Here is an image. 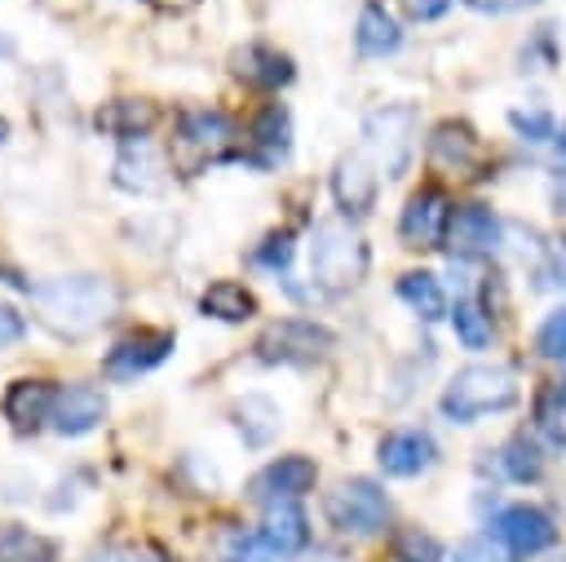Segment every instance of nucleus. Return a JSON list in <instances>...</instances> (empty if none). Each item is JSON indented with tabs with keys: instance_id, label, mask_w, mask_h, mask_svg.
Instances as JSON below:
<instances>
[{
	"instance_id": "c9c22d12",
	"label": "nucleus",
	"mask_w": 566,
	"mask_h": 562,
	"mask_svg": "<svg viewBox=\"0 0 566 562\" xmlns=\"http://www.w3.org/2000/svg\"><path fill=\"white\" fill-rule=\"evenodd\" d=\"M287 257H292V239H287V235L270 239V243L256 252V261H261V266H274V270H283V266H287Z\"/></svg>"
},
{
	"instance_id": "9d476101",
	"label": "nucleus",
	"mask_w": 566,
	"mask_h": 562,
	"mask_svg": "<svg viewBox=\"0 0 566 562\" xmlns=\"http://www.w3.org/2000/svg\"><path fill=\"white\" fill-rule=\"evenodd\" d=\"M491 531L509 544L513 558H531V553H539V549H548L557 540L553 518L544 509H535V504H509V509H500L495 522H491Z\"/></svg>"
},
{
	"instance_id": "c85d7f7f",
	"label": "nucleus",
	"mask_w": 566,
	"mask_h": 562,
	"mask_svg": "<svg viewBox=\"0 0 566 562\" xmlns=\"http://www.w3.org/2000/svg\"><path fill=\"white\" fill-rule=\"evenodd\" d=\"M394 558H398V562H442V544H438L429 531L407 527V531L394 535Z\"/></svg>"
},
{
	"instance_id": "2f4dec72",
	"label": "nucleus",
	"mask_w": 566,
	"mask_h": 562,
	"mask_svg": "<svg viewBox=\"0 0 566 562\" xmlns=\"http://www.w3.org/2000/svg\"><path fill=\"white\" fill-rule=\"evenodd\" d=\"M455 562H513V553H509V544H504L495 531H486V535L464 540V544L455 549Z\"/></svg>"
},
{
	"instance_id": "4be33fe9",
	"label": "nucleus",
	"mask_w": 566,
	"mask_h": 562,
	"mask_svg": "<svg viewBox=\"0 0 566 562\" xmlns=\"http://www.w3.org/2000/svg\"><path fill=\"white\" fill-rule=\"evenodd\" d=\"M354 44H358V53H367V58H385V53H394V49L402 44V31H398V22H394L380 4H367V9L358 13Z\"/></svg>"
},
{
	"instance_id": "b1692460",
	"label": "nucleus",
	"mask_w": 566,
	"mask_h": 562,
	"mask_svg": "<svg viewBox=\"0 0 566 562\" xmlns=\"http://www.w3.org/2000/svg\"><path fill=\"white\" fill-rule=\"evenodd\" d=\"M398 296L420 314V319H442L447 314V296H442V288H438V279L429 274V270H407L402 279H398Z\"/></svg>"
},
{
	"instance_id": "58836bf2",
	"label": "nucleus",
	"mask_w": 566,
	"mask_h": 562,
	"mask_svg": "<svg viewBox=\"0 0 566 562\" xmlns=\"http://www.w3.org/2000/svg\"><path fill=\"white\" fill-rule=\"evenodd\" d=\"M447 4L451 0H411V13L416 18H438V13H447Z\"/></svg>"
},
{
	"instance_id": "7ed1b4c3",
	"label": "nucleus",
	"mask_w": 566,
	"mask_h": 562,
	"mask_svg": "<svg viewBox=\"0 0 566 562\" xmlns=\"http://www.w3.org/2000/svg\"><path fill=\"white\" fill-rule=\"evenodd\" d=\"M517 403V376L500 363H473V367H460L451 376V385L442 389V412L460 425L478 420V416H491V412H504Z\"/></svg>"
},
{
	"instance_id": "2eb2a0df",
	"label": "nucleus",
	"mask_w": 566,
	"mask_h": 562,
	"mask_svg": "<svg viewBox=\"0 0 566 562\" xmlns=\"http://www.w3.org/2000/svg\"><path fill=\"white\" fill-rule=\"evenodd\" d=\"M332 195H336V204H340L349 217L371 212V204H376V173H371V159H367L363 150H349V155L336 159Z\"/></svg>"
},
{
	"instance_id": "f03ea898",
	"label": "nucleus",
	"mask_w": 566,
	"mask_h": 562,
	"mask_svg": "<svg viewBox=\"0 0 566 562\" xmlns=\"http://www.w3.org/2000/svg\"><path fill=\"white\" fill-rule=\"evenodd\" d=\"M367 274V243L349 221H318L310 243V279L318 292H349Z\"/></svg>"
},
{
	"instance_id": "ea45409f",
	"label": "nucleus",
	"mask_w": 566,
	"mask_h": 562,
	"mask_svg": "<svg viewBox=\"0 0 566 562\" xmlns=\"http://www.w3.org/2000/svg\"><path fill=\"white\" fill-rule=\"evenodd\" d=\"M553 270H557V279L566 283V239L557 243V257H553Z\"/></svg>"
},
{
	"instance_id": "7c9ffc66",
	"label": "nucleus",
	"mask_w": 566,
	"mask_h": 562,
	"mask_svg": "<svg viewBox=\"0 0 566 562\" xmlns=\"http://www.w3.org/2000/svg\"><path fill=\"white\" fill-rule=\"evenodd\" d=\"M504 473L517 478V482L539 478V451H535L531 438H513V443L504 447Z\"/></svg>"
},
{
	"instance_id": "393cba45",
	"label": "nucleus",
	"mask_w": 566,
	"mask_h": 562,
	"mask_svg": "<svg viewBox=\"0 0 566 562\" xmlns=\"http://www.w3.org/2000/svg\"><path fill=\"white\" fill-rule=\"evenodd\" d=\"M0 562H53V544L31 527L9 522L0 531Z\"/></svg>"
},
{
	"instance_id": "e433bc0d",
	"label": "nucleus",
	"mask_w": 566,
	"mask_h": 562,
	"mask_svg": "<svg viewBox=\"0 0 566 562\" xmlns=\"http://www.w3.org/2000/svg\"><path fill=\"white\" fill-rule=\"evenodd\" d=\"M22 332H27L22 314H18L13 305H0V345H13V341H18Z\"/></svg>"
},
{
	"instance_id": "20e7f679",
	"label": "nucleus",
	"mask_w": 566,
	"mask_h": 562,
	"mask_svg": "<svg viewBox=\"0 0 566 562\" xmlns=\"http://www.w3.org/2000/svg\"><path fill=\"white\" fill-rule=\"evenodd\" d=\"M234 155V128L221 111H186L172 133V168L195 177L208 164H221Z\"/></svg>"
},
{
	"instance_id": "423d86ee",
	"label": "nucleus",
	"mask_w": 566,
	"mask_h": 562,
	"mask_svg": "<svg viewBox=\"0 0 566 562\" xmlns=\"http://www.w3.org/2000/svg\"><path fill=\"white\" fill-rule=\"evenodd\" d=\"M363 146L385 177H398L416 150V111L411 106H380L363 119Z\"/></svg>"
},
{
	"instance_id": "bb28decb",
	"label": "nucleus",
	"mask_w": 566,
	"mask_h": 562,
	"mask_svg": "<svg viewBox=\"0 0 566 562\" xmlns=\"http://www.w3.org/2000/svg\"><path fill=\"white\" fill-rule=\"evenodd\" d=\"M234 416H239V429H243V438L252 447H265L274 438V429H279V407L270 398H256V394L234 403Z\"/></svg>"
},
{
	"instance_id": "a18cd8bd",
	"label": "nucleus",
	"mask_w": 566,
	"mask_h": 562,
	"mask_svg": "<svg viewBox=\"0 0 566 562\" xmlns=\"http://www.w3.org/2000/svg\"><path fill=\"white\" fill-rule=\"evenodd\" d=\"M4 137H9V124H4V115H0V142H4Z\"/></svg>"
},
{
	"instance_id": "6ab92c4d",
	"label": "nucleus",
	"mask_w": 566,
	"mask_h": 562,
	"mask_svg": "<svg viewBox=\"0 0 566 562\" xmlns=\"http://www.w3.org/2000/svg\"><path fill=\"white\" fill-rule=\"evenodd\" d=\"M155 119H159V111H155V102H146V97H115V102H106V106L93 115V124H97L102 133L119 137V142H142V137L155 128Z\"/></svg>"
},
{
	"instance_id": "f257e3e1",
	"label": "nucleus",
	"mask_w": 566,
	"mask_h": 562,
	"mask_svg": "<svg viewBox=\"0 0 566 562\" xmlns=\"http://www.w3.org/2000/svg\"><path fill=\"white\" fill-rule=\"evenodd\" d=\"M31 305L53 332L84 336L115 314L119 292L102 274H57V279H44L31 288Z\"/></svg>"
},
{
	"instance_id": "39448f33",
	"label": "nucleus",
	"mask_w": 566,
	"mask_h": 562,
	"mask_svg": "<svg viewBox=\"0 0 566 562\" xmlns=\"http://www.w3.org/2000/svg\"><path fill=\"white\" fill-rule=\"evenodd\" d=\"M323 513L340 535H376L389 522V496L371 478H345L323 496Z\"/></svg>"
},
{
	"instance_id": "79ce46f5",
	"label": "nucleus",
	"mask_w": 566,
	"mask_h": 562,
	"mask_svg": "<svg viewBox=\"0 0 566 562\" xmlns=\"http://www.w3.org/2000/svg\"><path fill=\"white\" fill-rule=\"evenodd\" d=\"M9 53H13V40H9L4 31H0V58H9Z\"/></svg>"
},
{
	"instance_id": "37998d69",
	"label": "nucleus",
	"mask_w": 566,
	"mask_h": 562,
	"mask_svg": "<svg viewBox=\"0 0 566 562\" xmlns=\"http://www.w3.org/2000/svg\"><path fill=\"white\" fill-rule=\"evenodd\" d=\"M557 150H562V159H566V133H562V137H557Z\"/></svg>"
},
{
	"instance_id": "f8f14e48",
	"label": "nucleus",
	"mask_w": 566,
	"mask_h": 562,
	"mask_svg": "<svg viewBox=\"0 0 566 562\" xmlns=\"http://www.w3.org/2000/svg\"><path fill=\"white\" fill-rule=\"evenodd\" d=\"M314 478H318V469H314L310 456H279L252 478V500H265V504L296 500V496H305L314 487Z\"/></svg>"
},
{
	"instance_id": "72a5a7b5",
	"label": "nucleus",
	"mask_w": 566,
	"mask_h": 562,
	"mask_svg": "<svg viewBox=\"0 0 566 562\" xmlns=\"http://www.w3.org/2000/svg\"><path fill=\"white\" fill-rule=\"evenodd\" d=\"M509 119H513V128H517L522 137H531V142H544V137H553V119H548L544 111H513Z\"/></svg>"
},
{
	"instance_id": "cd10ccee",
	"label": "nucleus",
	"mask_w": 566,
	"mask_h": 562,
	"mask_svg": "<svg viewBox=\"0 0 566 562\" xmlns=\"http://www.w3.org/2000/svg\"><path fill=\"white\" fill-rule=\"evenodd\" d=\"M451 327H455V336H460L464 350H482V345H491V314H482L478 301H455V310H451Z\"/></svg>"
},
{
	"instance_id": "4468645a",
	"label": "nucleus",
	"mask_w": 566,
	"mask_h": 562,
	"mask_svg": "<svg viewBox=\"0 0 566 562\" xmlns=\"http://www.w3.org/2000/svg\"><path fill=\"white\" fill-rule=\"evenodd\" d=\"M433 456H438V447H433V438L424 429H394L376 447V460H380V469L389 478H416L420 469L433 465Z\"/></svg>"
},
{
	"instance_id": "c03bdc74",
	"label": "nucleus",
	"mask_w": 566,
	"mask_h": 562,
	"mask_svg": "<svg viewBox=\"0 0 566 562\" xmlns=\"http://www.w3.org/2000/svg\"><path fill=\"white\" fill-rule=\"evenodd\" d=\"M557 403H566V381H562V385H557Z\"/></svg>"
},
{
	"instance_id": "9b49d317",
	"label": "nucleus",
	"mask_w": 566,
	"mask_h": 562,
	"mask_svg": "<svg viewBox=\"0 0 566 562\" xmlns=\"http://www.w3.org/2000/svg\"><path fill=\"white\" fill-rule=\"evenodd\" d=\"M168 354H172V332H133L106 350L102 367L111 381H133V376L150 372L155 363H164Z\"/></svg>"
},
{
	"instance_id": "4c0bfd02",
	"label": "nucleus",
	"mask_w": 566,
	"mask_h": 562,
	"mask_svg": "<svg viewBox=\"0 0 566 562\" xmlns=\"http://www.w3.org/2000/svg\"><path fill=\"white\" fill-rule=\"evenodd\" d=\"M478 13H513V9H526L535 0H469Z\"/></svg>"
},
{
	"instance_id": "c756f323",
	"label": "nucleus",
	"mask_w": 566,
	"mask_h": 562,
	"mask_svg": "<svg viewBox=\"0 0 566 562\" xmlns=\"http://www.w3.org/2000/svg\"><path fill=\"white\" fill-rule=\"evenodd\" d=\"M535 350H539L544 358H553V363H566V305H557V310L539 323Z\"/></svg>"
},
{
	"instance_id": "1a4fd4ad",
	"label": "nucleus",
	"mask_w": 566,
	"mask_h": 562,
	"mask_svg": "<svg viewBox=\"0 0 566 562\" xmlns=\"http://www.w3.org/2000/svg\"><path fill=\"white\" fill-rule=\"evenodd\" d=\"M429 159H433V168H442L451 177H469L473 168H482L486 146L464 119H442L429 133Z\"/></svg>"
},
{
	"instance_id": "412c9836",
	"label": "nucleus",
	"mask_w": 566,
	"mask_h": 562,
	"mask_svg": "<svg viewBox=\"0 0 566 562\" xmlns=\"http://www.w3.org/2000/svg\"><path fill=\"white\" fill-rule=\"evenodd\" d=\"M199 310L212 314V319H221V323H243V319L256 314V296L243 283H234V279H217V283L203 288Z\"/></svg>"
},
{
	"instance_id": "6e6552de",
	"label": "nucleus",
	"mask_w": 566,
	"mask_h": 562,
	"mask_svg": "<svg viewBox=\"0 0 566 562\" xmlns=\"http://www.w3.org/2000/svg\"><path fill=\"white\" fill-rule=\"evenodd\" d=\"M447 226H451V199L438 186L416 190L398 217V235L407 248H438L447 239Z\"/></svg>"
},
{
	"instance_id": "ddd939ff",
	"label": "nucleus",
	"mask_w": 566,
	"mask_h": 562,
	"mask_svg": "<svg viewBox=\"0 0 566 562\" xmlns=\"http://www.w3.org/2000/svg\"><path fill=\"white\" fill-rule=\"evenodd\" d=\"M500 243V221L486 204H460L451 208V226H447V248L460 257H482Z\"/></svg>"
},
{
	"instance_id": "aec40b11",
	"label": "nucleus",
	"mask_w": 566,
	"mask_h": 562,
	"mask_svg": "<svg viewBox=\"0 0 566 562\" xmlns=\"http://www.w3.org/2000/svg\"><path fill=\"white\" fill-rule=\"evenodd\" d=\"M234 71H239L248 84H256V89H279V84L292 80V62H287L279 49H270V44H248V49H239V53H234Z\"/></svg>"
},
{
	"instance_id": "a878e982",
	"label": "nucleus",
	"mask_w": 566,
	"mask_h": 562,
	"mask_svg": "<svg viewBox=\"0 0 566 562\" xmlns=\"http://www.w3.org/2000/svg\"><path fill=\"white\" fill-rule=\"evenodd\" d=\"M252 142H256L270 159L287 155V146H292V119H287V111H283L279 102H270V106L252 119Z\"/></svg>"
},
{
	"instance_id": "473e14b6",
	"label": "nucleus",
	"mask_w": 566,
	"mask_h": 562,
	"mask_svg": "<svg viewBox=\"0 0 566 562\" xmlns=\"http://www.w3.org/2000/svg\"><path fill=\"white\" fill-rule=\"evenodd\" d=\"M226 562H279V553L252 531V535H239V540H234V549H230Z\"/></svg>"
},
{
	"instance_id": "0eeeda50",
	"label": "nucleus",
	"mask_w": 566,
	"mask_h": 562,
	"mask_svg": "<svg viewBox=\"0 0 566 562\" xmlns=\"http://www.w3.org/2000/svg\"><path fill=\"white\" fill-rule=\"evenodd\" d=\"M332 332L314 319H279L256 336V358L261 363H314L332 350Z\"/></svg>"
},
{
	"instance_id": "f3484780",
	"label": "nucleus",
	"mask_w": 566,
	"mask_h": 562,
	"mask_svg": "<svg viewBox=\"0 0 566 562\" xmlns=\"http://www.w3.org/2000/svg\"><path fill=\"white\" fill-rule=\"evenodd\" d=\"M106 416V394L97 385H66L57 389V403H53V429L57 434H88L97 420Z\"/></svg>"
},
{
	"instance_id": "5701e85b",
	"label": "nucleus",
	"mask_w": 566,
	"mask_h": 562,
	"mask_svg": "<svg viewBox=\"0 0 566 562\" xmlns=\"http://www.w3.org/2000/svg\"><path fill=\"white\" fill-rule=\"evenodd\" d=\"M115 186L137 190V195H150V190L164 186V177H159V159H155V150H150L146 142L128 146V150L115 159Z\"/></svg>"
},
{
	"instance_id": "a19ab883",
	"label": "nucleus",
	"mask_w": 566,
	"mask_h": 562,
	"mask_svg": "<svg viewBox=\"0 0 566 562\" xmlns=\"http://www.w3.org/2000/svg\"><path fill=\"white\" fill-rule=\"evenodd\" d=\"M146 4H155V9H190L195 0H146Z\"/></svg>"
},
{
	"instance_id": "dca6fc26",
	"label": "nucleus",
	"mask_w": 566,
	"mask_h": 562,
	"mask_svg": "<svg viewBox=\"0 0 566 562\" xmlns=\"http://www.w3.org/2000/svg\"><path fill=\"white\" fill-rule=\"evenodd\" d=\"M53 403H57V389L49 381H13L4 389V420L18 429V434H31L40 429L44 420H53Z\"/></svg>"
},
{
	"instance_id": "f704fd0d",
	"label": "nucleus",
	"mask_w": 566,
	"mask_h": 562,
	"mask_svg": "<svg viewBox=\"0 0 566 562\" xmlns=\"http://www.w3.org/2000/svg\"><path fill=\"white\" fill-rule=\"evenodd\" d=\"M84 562H150V553H142L137 544H106V549H93Z\"/></svg>"
},
{
	"instance_id": "a211bd4d",
	"label": "nucleus",
	"mask_w": 566,
	"mask_h": 562,
	"mask_svg": "<svg viewBox=\"0 0 566 562\" xmlns=\"http://www.w3.org/2000/svg\"><path fill=\"white\" fill-rule=\"evenodd\" d=\"M256 535H261L279 558H296V553L310 544V527H305V513L296 509V500H274V504H265V518H261Z\"/></svg>"
}]
</instances>
